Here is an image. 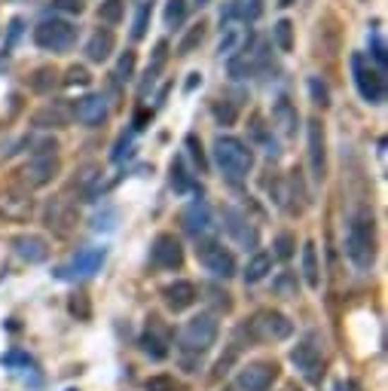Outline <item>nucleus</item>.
<instances>
[{
    "instance_id": "obj_1",
    "label": "nucleus",
    "mask_w": 388,
    "mask_h": 391,
    "mask_svg": "<svg viewBox=\"0 0 388 391\" xmlns=\"http://www.w3.org/2000/svg\"><path fill=\"white\" fill-rule=\"evenodd\" d=\"M214 165L220 169V174H224L226 181H245L248 178V172L254 169V153H251V147H248L245 141H238V138L233 135H220L217 141H214Z\"/></svg>"
},
{
    "instance_id": "obj_2",
    "label": "nucleus",
    "mask_w": 388,
    "mask_h": 391,
    "mask_svg": "<svg viewBox=\"0 0 388 391\" xmlns=\"http://www.w3.org/2000/svg\"><path fill=\"white\" fill-rule=\"evenodd\" d=\"M346 254L348 260L355 263V269H367L373 266L376 260V236H373V217L370 214H355L352 220H348V232H346Z\"/></svg>"
},
{
    "instance_id": "obj_3",
    "label": "nucleus",
    "mask_w": 388,
    "mask_h": 391,
    "mask_svg": "<svg viewBox=\"0 0 388 391\" xmlns=\"http://www.w3.org/2000/svg\"><path fill=\"white\" fill-rule=\"evenodd\" d=\"M217 333H220L217 315H211V312L193 315V318L183 324V330L178 337L181 351H183V355H205V351L217 342Z\"/></svg>"
},
{
    "instance_id": "obj_4",
    "label": "nucleus",
    "mask_w": 388,
    "mask_h": 391,
    "mask_svg": "<svg viewBox=\"0 0 388 391\" xmlns=\"http://www.w3.org/2000/svg\"><path fill=\"white\" fill-rule=\"evenodd\" d=\"M59 174V147L55 141H43L37 150L28 156L25 169H22V181L28 187H46V184H52V178Z\"/></svg>"
},
{
    "instance_id": "obj_5",
    "label": "nucleus",
    "mask_w": 388,
    "mask_h": 391,
    "mask_svg": "<svg viewBox=\"0 0 388 391\" xmlns=\"http://www.w3.org/2000/svg\"><path fill=\"white\" fill-rule=\"evenodd\" d=\"M291 361H293V367L300 370V376L306 379V383L318 385L321 379H325V358H321V346H318L315 333H309L306 339H300L297 346L291 349Z\"/></svg>"
},
{
    "instance_id": "obj_6",
    "label": "nucleus",
    "mask_w": 388,
    "mask_h": 391,
    "mask_svg": "<svg viewBox=\"0 0 388 391\" xmlns=\"http://www.w3.org/2000/svg\"><path fill=\"white\" fill-rule=\"evenodd\" d=\"M352 73H355V86L367 104H382L385 101V71L370 68L364 55L355 52L352 55Z\"/></svg>"
},
{
    "instance_id": "obj_7",
    "label": "nucleus",
    "mask_w": 388,
    "mask_h": 391,
    "mask_svg": "<svg viewBox=\"0 0 388 391\" xmlns=\"http://www.w3.org/2000/svg\"><path fill=\"white\" fill-rule=\"evenodd\" d=\"M73 40H77V28L64 18H43L34 28V43L46 52H64L73 46Z\"/></svg>"
},
{
    "instance_id": "obj_8",
    "label": "nucleus",
    "mask_w": 388,
    "mask_h": 391,
    "mask_svg": "<svg viewBox=\"0 0 388 391\" xmlns=\"http://www.w3.org/2000/svg\"><path fill=\"white\" fill-rule=\"evenodd\" d=\"M248 330H251V337L260 339V342H281L293 333V321L284 312L263 309V312L254 315V321L248 324Z\"/></svg>"
},
{
    "instance_id": "obj_9",
    "label": "nucleus",
    "mask_w": 388,
    "mask_h": 391,
    "mask_svg": "<svg viewBox=\"0 0 388 391\" xmlns=\"http://www.w3.org/2000/svg\"><path fill=\"white\" fill-rule=\"evenodd\" d=\"M196 257H199V263L205 266V272H211L214 278H233L236 275V257H233V251L224 248L214 239L199 241Z\"/></svg>"
},
{
    "instance_id": "obj_10",
    "label": "nucleus",
    "mask_w": 388,
    "mask_h": 391,
    "mask_svg": "<svg viewBox=\"0 0 388 391\" xmlns=\"http://www.w3.org/2000/svg\"><path fill=\"white\" fill-rule=\"evenodd\" d=\"M275 379H279V364L275 361H251V364L238 370L236 383L242 391H269Z\"/></svg>"
},
{
    "instance_id": "obj_11",
    "label": "nucleus",
    "mask_w": 388,
    "mask_h": 391,
    "mask_svg": "<svg viewBox=\"0 0 388 391\" xmlns=\"http://www.w3.org/2000/svg\"><path fill=\"white\" fill-rule=\"evenodd\" d=\"M104 257H107V251H104V248H83V251H77V257H73L68 266H61L55 275L64 278V282H77V278H89V275H95L98 269H101V263H104Z\"/></svg>"
},
{
    "instance_id": "obj_12",
    "label": "nucleus",
    "mask_w": 388,
    "mask_h": 391,
    "mask_svg": "<svg viewBox=\"0 0 388 391\" xmlns=\"http://www.w3.org/2000/svg\"><path fill=\"white\" fill-rule=\"evenodd\" d=\"M141 351L150 361H165L171 351V330L159 318H147V327L141 333Z\"/></svg>"
},
{
    "instance_id": "obj_13",
    "label": "nucleus",
    "mask_w": 388,
    "mask_h": 391,
    "mask_svg": "<svg viewBox=\"0 0 388 391\" xmlns=\"http://www.w3.org/2000/svg\"><path fill=\"white\" fill-rule=\"evenodd\" d=\"M150 260H153V266H159V269H181L183 266V248H181V241L171 236V232H159V236L153 239V245H150Z\"/></svg>"
},
{
    "instance_id": "obj_14",
    "label": "nucleus",
    "mask_w": 388,
    "mask_h": 391,
    "mask_svg": "<svg viewBox=\"0 0 388 391\" xmlns=\"http://www.w3.org/2000/svg\"><path fill=\"white\" fill-rule=\"evenodd\" d=\"M309 169H312V178L318 184L327 178V141H325V126L318 119H309Z\"/></svg>"
},
{
    "instance_id": "obj_15",
    "label": "nucleus",
    "mask_w": 388,
    "mask_h": 391,
    "mask_svg": "<svg viewBox=\"0 0 388 391\" xmlns=\"http://www.w3.org/2000/svg\"><path fill=\"white\" fill-rule=\"evenodd\" d=\"M34 211V202L25 190H4L0 193V217L4 220H13V223H22L31 217Z\"/></svg>"
},
{
    "instance_id": "obj_16",
    "label": "nucleus",
    "mask_w": 388,
    "mask_h": 391,
    "mask_svg": "<svg viewBox=\"0 0 388 391\" xmlns=\"http://www.w3.org/2000/svg\"><path fill=\"white\" fill-rule=\"evenodd\" d=\"M181 220H183V229H187L193 239H205L211 227H214V223H211V208L202 199H193L187 208H183Z\"/></svg>"
},
{
    "instance_id": "obj_17",
    "label": "nucleus",
    "mask_w": 388,
    "mask_h": 391,
    "mask_svg": "<svg viewBox=\"0 0 388 391\" xmlns=\"http://www.w3.org/2000/svg\"><path fill=\"white\" fill-rule=\"evenodd\" d=\"M162 300H165V306H169L171 312H183V309H190V306L199 300V287L193 282H187V278H178V282L162 287Z\"/></svg>"
},
{
    "instance_id": "obj_18",
    "label": "nucleus",
    "mask_w": 388,
    "mask_h": 391,
    "mask_svg": "<svg viewBox=\"0 0 388 391\" xmlns=\"http://www.w3.org/2000/svg\"><path fill=\"white\" fill-rule=\"evenodd\" d=\"M77 223V211L71 208L64 199H49L46 202V227H49L55 236H68Z\"/></svg>"
},
{
    "instance_id": "obj_19",
    "label": "nucleus",
    "mask_w": 388,
    "mask_h": 391,
    "mask_svg": "<svg viewBox=\"0 0 388 391\" xmlns=\"http://www.w3.org/2000/svg\"><path fill=\"white\" fill-rule=\"evenodd\" d=\"M224 220H226V232H229V236H233L245 251H254V248H257L260 236H257V229H254L251 223H248L236 208H226V211H224Z\"/></svg>"
},
{
    "instance_id": "obj_20",
    "label": "nucleus",
    "mask_w": 388,
    "mask_h": 391,
    "mask_svg": "<svg viewBox=\"0 0 388 391\" xmlns=\"http://www.w3.org/2000/svg\"><path fill=\"white\" fill-rule=\"evenodd\" d=\"M73 116L83 126H101L107 119V98L104 95H86L73 104Z\"/></svg>"
},
{
    "instance_id": "obj_21",
    "label": "nucleus",
    "mask_w": 388,
    "mask_h": 391,
    "mask_svg": "<svg viewBox=\"0 0 388 391\" xmlns=\"http://www.w3.org/2000/svg\"><path fill=\"white\" fill-rule=\"evenodd\" d=\"M114 46H116L114 31H110V28H98V31L89 37V43H86V59L95 61V64L107 61L110 52H114Z\"/></svg>"
},
{
    "instance_id": "obj_22",
    "label": "nucleus",
    "mask_w": 388,
    "mask_h": 391,
    "mask_svg": "<svg viewBox=\"0 0 388 391\" xmlns=\"http://www.w3.org/2000/svg\"><path fill=\"white\" fill-rule=\"evenodd\" d=\"M13 248L25 263H43V260L49 257V245H46L40 236H18V239H13Z\"/></svg>"
},
{
    "instance_id": "obj_23",
    "label": "nucleus",
    "mask_w": 388,
    "mask_h": 391,
    "mask_svg": "<svg viewBox=\"0 0 388 391\" xmlns=\"http://www.w3.org/2000/svg\"><path fill=\"white\" fill-rule=\"evenodd\" d=\"M71 123V110L61 104V101H55V104H46L43 110H37L34 114V126L40 128H64Z\"/></svg>"
},
{
    "instance_id": "obj_24",
    "label": "nucleus",
    "mask_w": 388,
    "mask_h": 391,
    "mask_svg": "<svg viewBox=\"0 0 388 391\" xmlns=\"http://www.w3.org/2000/svg\"><path fill=\"white\" fill-rule=\"evenodd\" d=\"M272 254H266V251H254V257L248 260V266H245V284H260L266 275L272 272Z\"/></svg>"
},
{
    "instance_id": "obj_25",
    "label": "nucleus",
    "mask_w": 388,
    "mask_h": 391,
    "mask_svg": "<svg viewBox=\"0 0 388 391\" xmlns=\"http://www.w3.org/2000/svg\"><path fill=\"white\" fill-rule=\"evenodd\" d=\"M303 278H306L309 287H318L321 284V269H318L315 241H306V245H303Z\"/></svg>"
},
{
    "instance_id": "obj_26",
    "label": "nucleus",
    "mask_w": 388,
    "mask_h": 391,
    "mask_svg": "<svg viewBox=\"0 0 388 391\" xmlns=\"http://www.w3.org/2000/svg\"><path fill=\"white\" fill-rule=\"evenodd\" d=\"M205 22H196L193 28H187V34H183V40L178 43V55H190V52H196L199 49V43L205 40Z\"/></svg>"
},
{
    "instance_id": "obj_27",
    "label": "nucleus",
    "mask_w": 388,
    "mask_h": 391,
    "mask_svg": "<svg viewBox=\"0 0 388 391\" xmlns=\"http://www.w3.org/2000/svg\"><path fill=\"white\" fill-rule=\"evenodd\" d=\"M126 16V0H104V4L98 6V18L104 25H119Z\"/></svg>"
},
{
    "instance_id": "obj_28",
    "label": "nucleus",
    "mask_w": 388,
    "mask_h": 391,
    "mask_svg": "<svg viewBox=\"0 0 388 391\" xmlns=\"http://www.w3.org/2000/svg\"><path fill=\"white\" fill-rule=\"evenodd\" d=\"M272 34H275V46H279L281 52L293 49V25H291V18H281V22L272 28Z\"/></svg>"
},
{
    "instance_id": "obj_29",
    "label": "nucleus",
    "mask_w": 388,
    "mask_h": 391,
    "mask_svg": "<svg viewBox=\"0 0 388 391\" xmlns=\"http://www.w3.org/2000/svg\"><path fill=\"white\" fill-rule=\"evenodd\" d=\"M309 95L321 110L330 107V89H327V83L321 77H309Z\"/></svg>"
},
{
    "instance_id": "obj_30",
    "label": "nucleus",
    "mask_w": 388,
    "mask_h": 391,
    "mask_svg": "<svg viewBox=\"0 0 388 391\" xmlns=\"http://www.w3.org/2000/svg\"><path fill=\"white\" fill-rule=\"evenodd\" d=\"M150 16H153V4H141V6H138V16H135V25H132V40H141V37L147 34Z\"/></svg>"
},
{
    "instance_id": "obj_31",
    "label": "nucleus",
    "mask_w": 388,
    "mask_h": 391,
    "mask_svg": "<svg viewBox=\"0 0 388 391\" xmlns=\"http://www.w3.org/2000/svg\"><path fill=\"white\" fill-rule=\"evenodd\" d=\"M55 86V71L52 68H37L31 73V89L34 92H49Z\"/></svg>"
},
{
    "instance_id": "obj_32",
    "label": "nucleus",
    "mask_w": 388,
    "mask_h": 391,
    "mask_svg": "<svg viewBox=\"0 0 388 391\" xmlns=\"http://www.w3.org/2000/svg\"><path fill=\"white\" fill-rule=\"evenodd\" d=\"M214 119L220 126H236L238 107L233 104V101H217V104H214Z\"/></svg>"
},
{
    "instance_id": "obj_33",
    "label": "nucleus",
    "mask_w": 388,
    "mask_h": 391,
    "mask_svg": "<svg viewBox=\"0 0 388 391\" xmlns=\"http://www.w3.org/2000/svg\"><path fill=\"white\" fill-rule=\"evenodd\" d=\"M183 18H187V0H169V6H165V25L174 28Z\"/></svg>"
},
{
    "instance_id": "obj_34",
    "label": "nucleus",
    "mask_w": 388,
    "mask_h": 391,
    "mask_svg": "<svg viewBox=\"0 0 388 391\" xmlns=\"http://www.w3.org/2000/svg\"><path fill=\"white\" fill-rule=\"evenodd\" d=\"M135 64H138V55L135 49H126L119 55V64H116V77L119 80H132L135 77Z\"/></svg>"
},
{
    "instance_id": "obj_35",
    "label": "nucleus",
    "mask_w": 388,
    "mask_h": 391,
    "mask_svg": "<svg viewBox=\"0 0 388 391\" xmlns=\"http://www.w3.org/2000/svg\"><path fill=\"white\" fill-rule=\"evenodd\" d=\"M171 187L178 190V193H187V190L193 187V181H190V174L183 172V162H181V160L171 162Z\"/></svg>"
},
{
    "instance_id": "obj_36",
    "label": "nucleus",
    "mask_w": 388,
    "mask_h": 391,
    "mask_svg": "<svg viewBox=\"0 0 388 391\" xmlns=\"http://www.w3.org/2000/svg\"><path fill=\"white\" fill-rule=\"evenodd\" d=\"M272 287H275V291H279L281 296H297V272H281V275L272 282Z\"/></svg>"
},
{
    "instance_id": "obj_37",
    "label": "nucleus",
    "mask_w": 388,
    "mask_h": 391,
    "mask_svg": "<svg viewBox=\"0 0 388 391\" xmlns=\"http://www.w3.org/2000/svg\"><path fill=\"white\" fill-rule=\"evenodd\" d=\"M89 83H92V77L83 64H73V68H68V73H64V86H89Z\"/></svg>"
},
{
    "instance_id": "obj_38",
    "label": "nucleus",
    "mask_w": 388,
    "mask_h": 391,
    "mask_svg": "<svg viewBox=\"0 0 388 391\" xmlns=\"http://www.w3.org/2000/svg\"><path fill=\"white\" fill-rule=\"evenodd\" d=\"M71 312L77 315L80 321H89V315H92L89 296H86V294H77V296H71Z\"/></svg>"
},
{
    "instance_id": "obj_39",
    "label": "nucleus",
    "mask_w": 388,
    "mask_h": 391,
    "mask_svg": "<svg viewBox=\"0 0 388 391\" xmlns=\"http://www.w3.org/2000/svg\"><path fill=\"white\" fill-rule=\"evenodd\" d=\"M187 147H190V156H193V162H196V169L199 172H205V153H202V144H199V138L196 135H187Z\"/></svg>"
},
{
    "instance_id": "obj_40",
    "label": "nucleus",
    "mask_w": 388,
    "mask_h": 391,
    "mask_svg": "<svg viewBox=\"0 0 388 391\" xmlns=\"http://www.w3.org/2000/svg\"><path fill=\"white\" fill-rule=\"evenodd\" d=\"M291 254H293V236H288V232H281V236L275 239V254H272V257L288 260Z\"/></svg>"
},
{
    "instance_id": "obj_41",
    "label": "nucleus",
    "mask_w": 388,
    "mask_h": 391,
    "mask_svg": "<svg viewBox=\"0 0 388 391\" xmlns=\"http://www.w3.org/2000/svg\"><path fill=\"white\" fill-rule=\"evenodd\" d=\"M52 9L68 13V16H80L83 13V0H52Z\"/></svg>"
},
{
    "instance_id": "obj_42",
    "label": "nucleus",
    "mask_w": 388,
    "mask_h": 391,
    "mask_svg": "<svg viewBox=\"0 0 388 391\" xmlns=\"http://www.w3.org/2000/svg\"><path fill=\"white\" fill-rule=\"evenodd\" d=\"M373 59H376V64H380V71H385L388 55H385V43H382V37H373Z\"/></svg>"
},
{
    "instance_id": "obj_43",
    "label": "nucleus",
    "mask_w": 388,
    "mask_h": 391,
    "mask_svg": "<svg viewBox=\"0 0 388 391\" xmlns=\"http://www.w3.org/2000/svg\"><path fill=\"white\" fill-rule=\"evenodd\" d=\"M147 388H150V391H178V388L169 383V379H153V383L147 385Z\"/></svg>"
},
{
    "instance_id": "obj_44",
    "label": "nucleus",
    "mask_w": 388,
    "mask_h": 391,
    "mask_svg": "<svg viewBox=\"0 0 388 391\" xmlns=\"http://www.w3.org/2000/svg\"><path fill=\"white\" fill-rule=\"evenodd\" d=\"M202 83V73H190V80H187V92H193Z\"/></svg>"
},
{
    "instance_id": "obj_45",
    "label": "nucleus",
    "mask_w": 388,
    "mask_h": 391,
    "mask_svg": "<svg viewBox=\"0 0 388 391\" xmlns=\"http://www.w3.org/2000/svg\"><path fill=\"white\" fill-rule=\"evenodd\" d=\"M346 391H361V388H358L355 383H346Z\"/></svg>"
},
{
    "instance_id": "obj_46",
    "label": "nucleus",
    "mask_w": 388,
    "mask_h": 391,
    "mask_svg": "<svg viewBox=\"0 0 388 391\" xmlns=\"http://www.w3.org/2000/svg\"><path fill=\"white\" fill-rule=\"evenodd\" d=\"M279 4H281V6H291V4H293V0H279Z\"/></svg>"
},
{
    "instance_id": "obj_47",
    "label": "nucleus",
    "mask_w": 388,
    "mask_h": 391,
    "mask_svg": "<svg viewBox=\"0 0 388 391\" xmlns=\"http://www.w3.org/2000/svg\"><path fill=\"white\" fill-rule=\"evenodd\" d=\"M284 391H297V388H284Z\"/></svg>"
}]
</instances>
